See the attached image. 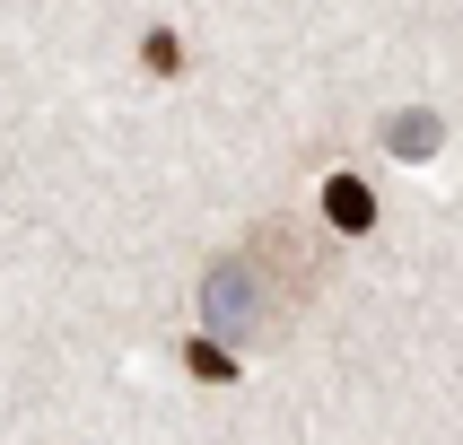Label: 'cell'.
I'll return each mask as SVG.
<instances>
[{
    "label": "cell",
    "mask_w": 463,
    "mask_h": 445,
    "mask_svg": "<svg viewBox=\"0 0 463 445\" xmlns=\"http://www.w3.org/2000/svg\"><path fill=\"white\" fill-rule=\"evenodd\" d=\"M324 218H333L341 236H367L376 227V192H367L359 175H324Z\"/></svg>",
    "instance_id": "2"
},
{
    "label": "cell",
    "mask_w": 463,
    "mask_h": 445,
    "mask_svg": "<svg viewBox=\"0 0 463 445\" xmlns=\"http://www.w3.org/2000/svg\"><path fill=\"white\" fill-rule=\"evenodd\" d=\"M184 366H193V375H202V385H236V375H245V358H236V349H219V340H184Z\"/></svg>",
    "instance_id": "4"
},
{
    "label": "cell",
    "mask_w": 463,
    "mask_h": 445,
    "mask_svg": "<svg viewBox=\"0 0 463 445\" xmlns=\"http://www.w3.org/2000/svg\"><path fill=\"white\" fill-rule=\"evenodd\" d=\"M202 323H210V340H254L262 323H271V297H262V254H254V245L210 262V280H202Z\"/></svg>",
    "instance_id": "1"
},
{
    "label": "cell",
    "mask_w": 463,
    "mask_h": 445,
    "mask_svg": "<svg viewBox=\"0 0 463 445\" xmlns=\"http://www.w3.org/2000/svg\"><path fill=\"white\" fill-rule=\"evenodd\" d=\"M140 70H149V79H175V70H184V44L166 35V26H149V35H140Z\"/></svg>",
    "instance_id": "5"
},
{
    "label": "cell",
    "mask_w": 463,
    "mask_h": 445,
    "mask_svg": "<svg viewBox=\"0 0 463 445\" xmlns=\"http://www.w3.org/2000/svg\"><path fill=\"white\" fill-rule=\"evenodd\" d=\"M438 140H446V123L429 114V105H402V114H385V149H393V157H438Z\"/></svg>",
    "instance_id": "3"
}]
</instances>
